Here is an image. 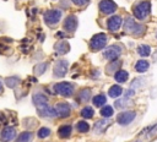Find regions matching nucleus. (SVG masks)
Returning <instances> with one entry per match:
<instances>
[{"label": "nucleus", "instance_id": "f257e3e1", "mask_svg": "<svg viewBox=\"0 0 157 142\" xmlns=\"http://www.w3.org/2000/svg\"><path fill=\"white\" fill-rule=\"evenodd\" d=\"M150 10H151L150 1H141L134 7L132 11H134V16L137 20H145L147 17V15L150 13Z\"/></svg>", "mask_w": 157, "mask_h": 142}, {"label": "nucleus", "instance_id": "f03ea898", "mask_svg": "<svg viewBox=\"0 0 157 142\" xmlns=\"http://www.w3.org/2000/svg\"><path fill=\"white\" fill-rule=\"evenodd\" d=\"M107 40H108L107 34H104V33H97V34H94L91 38L90 48L92 50H101V49H103V47H105Z\"/></svg>", "mask_w": 157, "mask_h": 142}, {"label": "nucleus", "instance_id": "7ed1b4c3", "mask_svg": "<svg viewBox=\"0 0 157 142\" xmlns=\"http://www.w3.org/2000/svg\"><path fill=\"white\" fill-rule=\"evenodd\" d=\"M124 29H125V32H128V33H134V34H141V33H144L142 31L145 29V27L142 26V24H137L134 20H132V17H128L126 20H125V23H124Z\"/></svg>", "mask_w": 157, "mask_h": 142}, {"label": "nucleus", "instance_id": "20e7f679", "mask_svg": "<svg viewBox=\"0 0 157 142\" xmlns=\"http://www.w3.org/2000/svg\"><path fill=\"white\" fill-rule=\"evenodd\" d=\"M54 91L63 97H70L74 93V84H71L70 82H59L54 84Z\"/></svg>", "mask_w": 157, "mask_h": 142}, {"label": "nucleus", "instance_id": "39448f33", "mask_svg": "<svg viewBox=\"0 0 157 142\" xmlns=\"http://www.w3.org/2000/svg\"><path fill=\"white\" fill-rule=\"evenodd\" d=\"M44 22L49 26V27H53L55 26L60 18H61V11L60 10H49L44 13Z\"/></svg>", "mask_w": 157, "mask_h": 142}, {"label": "nucleus", "instance_id": "423d86ee", "mask_svg": "<svg viewBox=\"0 0 157 142\" xmlns=\"http://www.w3.org/2000/svg\"><path fill=\"white\" fill-rule=\"evenodd\" d=\"M135 116H136V113H135V111H131V110L121 111V113L118 114L117 121H118V124H120V125H128V124H130V122L135 119Z\"/></svg>", "mask_w": 157, "mask_h": 142}, {"label": "nucleus", "instance_id": "0eeeda50", "mask_svg": "<svg viewBox=\"0 0 157 142\" xmlns=\"http://www.w3.org/2000/svg\"><path fill=\"white\" fill-rule=\"evenodd\" d=\"M120 54H121V48L119 45H110L103 51V56L107 60H112V61L115 60Z\"/></svg>", "mask_w": 157, "mask_h": 142}, {"label": "nucleus", "instance_id": "6e6552de", "mask_svg": "<svg viewBox=\"0 0 157 142\" xmlns=\"http://www.w3.org/2000/svg\"><path fill=\"white\" fill-rule=\"evenodd\" d=\"M16 136V129L13 126H5L0 131V140L2 142H10Z\"/></svg>", "mask_w": 157, "mask_h": 142}, {"label": "nucleus", "instance_id": "1a4fd4ad", "mask_svg": "<svg viewBox=\"0 0 157 142\" xmlns=\"http://www.w3.org/2000/svg\"><path fill=\"white\" fill-rule=\"evenodd\" d=\"M99 10L104 15H110L117 10V4L113 0H102L99 2Z\"/></svg>", "mask_w": 157, "mask_h": 142}, {"label": "nucleus", "instance_id": "9d476101", "mask_svg": "<svg viewBox=\"0 0 157 142\" xmlns=\"http://www.w3.org/2000/svg\"><path fill=\"white\" fill-rule=\"evenodd\" d=\"M55 111H56V116L60 118H67L71 114V106L69 105V103H59L55 106Z\"/></svg>", "mask_w": 157, "mask_h": 142}, {"label": "nucleus", "instance_id": "9b49d317", "mask_svg": "<svg viewBox=\"0 0 157 142\" xmlns=\"http://www.w3.org/2000/svg\"><path fill=\"white\" fill-rule=\"evenodd\" d=\"M37 111H38L39 116H42V118H53V116H56L55 108H52L48 104H44V105L38 106L37 108Z\"/></svg>", "mask_w": 157, "mask_h": 142}, {"label": "nucleus", "instance_id": "f8f14e48", "mask_svg": "<svg viewBox=\"0 0 157 142\" xmlns=\"http://www.w3.org/2000/svg\"><path fill=\"white\" fill-rule=\"evenodd\" d=\"M67 65L69 64H67L66 60H59V61H56V64L54 66V75L56 77H63L66 73V71H67Z\"/></svg>", "mask_w": 157, "mask_h": 142}, {"label": "nucleus", "instance_id": "ddd939ff", "mask_svg": "<svg viewBox=\"0 0 157 142\" xmlns=\"http://www.w3.org/2000/svg\"><path fill=\"white\" fill-rule=\"evenodd\" d=\"M121 22L123 21H121V17L120 16H112L108 20V22H107V27H108V29L110 32H115V31H118L120 28Z\"/></svg>", "mask_w": 157, "mask_h": 142}, {"label": "nucleus", "instance_id": "4468645a", "mask_svg": "<svg viewBox=\"0 0 157 142\" xmlns=\"http://www.w3.org/2000/svg\"><path fill=\"white\" fill-rule=\"evenodd\" d=\"M76 27H77V18H76V16L69 15L65 18V21H64V28H65V31L72 32V31L76 29Z\"/></svg>", "mask_w": 157, "mask_h": 142}, {"label": "nucleus", "instance_id": "2eb2a0df", "mask_svg": "<svg viewBox=\"0 0 157 142\" xmlns=\"http://www.w3.org/2000/svg\"><path fill=\"white\" fill-rule=\"evenodd\" d=\"M109 125H110V120H108V119L98 120V121L94 124L93 130H94V132H96V133H101V132H103V131H104Z\"/></svg>", "mask_w": 157, "mask_h": 142}, {"label": "nucleus", "instance_id": "dca6fc26", "mask_svg": "<svg viewBox=\"0 0 157 142\" xmlns=\"http://www.w3.org/2000/svg\"><path fill=\"white\" fill-rule=\"evenodd\" d=\"M33 103L34 105L38 108L40 105H44V104H48V98L43 94V93H36L33 95Z\"/></svg>", "mask_w": 157, "mask_h": 142}, {"label": "nucleus", "instance_id": "f3484780", "mask_svg": "<svg viewBox=\"0 0 157 142\" xmlns=\"http://www.w3.org/2000/svg\"><path fill=\"white\" fill-rule=\"evenodd\" d=\"M54 48H55L58 54H65V53H67L70 50V45H69V43L66 40H61V42L56 43Z\"/></svg>", "mask_w": 157, "mask_h": 142}, {"label": "nucleus", "instance_id": "a211bd4d", "mask_svg": "<svg viewBox=\"0 0 157 142\" xmlns=\"http://www.w3.org/2000/svg\"><path fill=\"white\" fill-rule=\"evenodd\" d=\"M71 131H72V127H71L70 125H63V126L59 127L58 135H59V137H61V138H67V137L71 135Z\"/></svg>", "mask_w": 157, "mask_h": 142}, {"label": "nucleus", "instance_id": "6ab92c4d", "mask_svg": "<svg viewBox=\"0 0 157 142\" xmlns=\"http://www.w3.org/2000/svg\"><path fill=\"white\" fill-rule=\"evenodd\" d=\"M114 77H115V81H117V82H119V83H124V82L128 81V78H129V73H128V71H125V70H118V71L115 72Z\"/></svg>", "mask_w": 157, "mask_h": 142}, {"label": "nucleus", "instance_id": "aec40b11", "mask_svg": "<svg viewBox=\"0 0 157 142\" xmlns=\"http://www.w3.org/2000/svg\"><path fill=\"white\" fill-rule=\"evenodd\" d=\"M33 135L29 131H23L22 133H20V136L17 137L16 142H32Z\"/></svg>", "mask_w": 157, "mask_h": 142}, {"label": "nucleus", "instance_id": "412c9836", "mask_svg": "<svg viewBox=\"0 0 157 142\" xmlns=\"http://www.w3.org/2000/svg\"><path fill=\"white\" fill-rule=\"evenodd\" d=\"M148 66L150 65H148V62L146 60H139L136 62V65H135V70L137 72H146L147 69H148Z\"/></svg>", "mask_w": 157, "mask_h": 142}, {"label": "nucleus", "instance_id": "4be33fe9", "mask_svg": "<svg viewBox=\"0 0 157 142\" xmlns=\"http://www.w3.org/2000/svg\"><path fill=\"white\" fill-rule=\"evenodd\" d=\"M121 93H123V88H121L120 86H118V84L112 86V87L109 88V91H108V94H109L112 98H115V97L120 95Z\"/></svg>", "mask_w": 157, "mask_h": 142}, {"label": "nucleus", "instance_id": "5701e85b", "mask_svg": "<svg viewBox=\"0 0 157 142\" xmlns=\"http://www.w3.org/2000/svg\"><path fill=\"white\" fill-rule=\"evenodd\" d=\"M90 98H91V91L88 88L80 91V93H78V100L80 102H88Z\"/></svg>", "mask_w": 157, "mask_h": 142}, {"label": "nucleus", "instance_id": "b1692460", "mask_svg": "<svg viewBox=\"0 0 157 142\" xmlns=\"http://www.w3.org/2000/svg\"><path fill=\"white\" fill-rule=\"evenodd\" d=\"M92 102H93V105H96V106H102V105L107 102V98H105L104 94H97V95L93 97Z\"/></svg>", "mask_w": 157, "mask_h": 142}, {"label": "nucleus", "instance_id": "393cba45", "mask_svg": "<svg viewBox=\"0 0 157 142\" xmlns=\"http://www.w3.org/2000/svg\"><path fill=\"white\" fill-rule=\"evenodd\" d=\"M18 83H20V78H18V77H15V76H12V77H7V78L5 80V84H6L7 87H10V88H15V87H17Z\"/></svg>", "mask_w": 157, "mask_h": 142}, {"label": "nucleus", "instance_id": "a878e982", "mask_svg": "<svg viewBox=\"0 0 157 142\" xmlns=\"http://www.w3.org/2000/svg\"><path fill=\"white\" fill-rule=\"evenodd\" d=\"M137 53L141 55V56H148L151 54V48L146 44H140L139 48H137Z\"/></svg>", "mask_w": 157, "mask_h": 142}, {"label": "nucleus", "instance_id": "bb28decb", "mask_svg": "<svg viewBox=\"0 0 157 142\" xmlns=\"http://www.w3.org/2000/svg\"><path fill=\"white\" fill-rule=\"evenodd\" d=\"M93 115H94V110L91 106H85L81 110V116L85 119H91V118H93Z\"/></svg>", "mask_w": 157, "mask_h": 142}, {"label": "nucleus", "instance_id": "cd10ccee", "mask_svg": "<svg viewBox=\"0 0 157 142\" xmlns=\"http://www.w3.org/2000/svg\"><path fill=\"white\" fill-rule=\"evenodd\" d=\"M119 67H120V61H112L110 64H108L105 71L107 73H113V72H117Z\"/></svg>", "mask_w": 157, "mask_h": 142}, {"label": "nucleus", "instance_id": "c85d7f7f", "mask_svg": "<svg viewBox=\"0 0 157 142\" xmlns=\"http://www.w3.org/2000/svg\"><path fill=\"white\" fill-rule=\"evenodd\" d=\"M76 130L80 131V132H87V131L90 130V125H88L86 121L81 120V121H78V122L76 124Z\"/></svg>", "mask_w": 157, "mask_h": 142}, {"label": "nucleus", "instance_id": "c756f323", "mask_svg": "<svg viewBox=\"0 0 157 142\" xmlns=\"http://www.w3.org/2000/svg\"><path fill=\"white\" fill-rule=\"evenodd\" d=\"M47 67H48V64H47V62H40V64L36 65V66H34V72H36V75H42V73L45 71Z\"/></svg>", "mask_w": 157, "mask_h": 142}, {"label": "nucleus", "instance_id": "7c9ffc66", "mask_svg": "<svg viewBox=\"0 0 157 142\" xmlns=\"http://www.w3.org/2000/svg\"><path fill=\"white\" fill-rule=\"evenodd\" d=\"M113 113H114V110H113V108H112V106H109V105L103 106V108H102V110H101V115H102V116H104V118H109V116H112V115H113Z\"/></svg>", "mask_w": 157, "mask_h": 142}, {"label": "nucleus", "instance_id": "2f4dec72", "mask_svg": "<svg viewBox=\"0 0 157 142\" xmlns=\"http://www.w3.org/2000/svg\"><path fill=\"white\" fill-rule=\"evenodd\" d=\"M50 135V130L48 127H40V130L38 131V137L39 138H45Z\"/></svg>", "mask_w": 157, "mask_h": 142}, {"label": "nucleus", "instance_id": "473e14b6", "mask_svg": "<svg viewBox=\"0 0 157 142\" xmlns=\"http://www.w3.org/2000/svg\"><path fill=\"white\" fill-rule=\"evenodd\" d=\"M128 104V98H124V99H118L115 100V108L118 109H121V108H125Z\"/></svg>", "mask_w": 157, "mask_h": 142}, {"label": "nucleus", "instance_id": "72a5a7b5", "mask_svg": "<svg viewBox=\"0 0 157 142\" xmlns=\"http://www.w3.org/2000/svg\"><path fill=\"white\" fill-rule=\"evenodd\" d=\"M88 1H90V0H72V2H74L75 5H77V6H83V5L88 4Z\"/></svg>", "mask_w": 157, "mask_h": 142}, {"label": "nucleus", "instance_id": "f704fd0d", "mask_svg": "<svg viewBox=\"0 0 157 142\" xmlns=\"http://www.w3.org/2000/svg\"><path fill=\"white\" fill-rule=\"evenodd\" d=\"M131 95H134V89L131 91V89H128V92L125 93V98H129V97H131Z\"/></svg>", "mask_w": 157, "mask_h": 142}, {"label": "nucleus", "instance_id": "c9c22d12", "mask_svg": "<svg viewBox=\"0 0 157 142\" xmlns=\"http://www.w3.org/2000/svg\"><path fill=\"white\" fill-rule=\"evenodd\" d=\"M7 49V47L5 45V44H2L1 42H0V53H2V51H5Z\"/></svg>", "mask_w": 157, "mask_h": 142}, {"label": "nucleus", "instance_id": "e433bc0d", "mask_svg": "<svg viewBox=\"0 0 157 142\" xmlns=\"http://www.w3.org/2000/svg\"><path fill=\"white\" fill-rule=\"evenodd\" d=\"M1 89H2V82H1V78H0V92H1Z\"/></svg>", "mask_w": 157, "mask_h": 142}]
</instances>
